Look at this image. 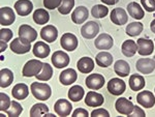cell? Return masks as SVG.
I'll return each instance as SVG.
<instances>
[{"label": "cell", "mask_w": 155, "mask_h": 117, "mask_svg": "<svg viewBox=\"0 0 155 117\" xmlns=\"http://www.w3.org/2000/svg\"><path fill=\"white\" fill-rule=\"evenodd\" d=\"M31 93L36 99L39 101H47L50 99L52 94V89L49 84L47 83H38V82H33L31 84Z\"/></svg>", "instance_id": "obj_1"}, {"label": "cell", "mask_w": 155, "mask_h": 117, "mask_svg": "<svg viewBox=\"0 0 155 117\" xmlns=\"http://www.w3.org/2000/svg\"><path fill=\"white\" fill-rule=\"evenodd\" d=\"M42 68H44V62L37 60V59H32L25 63L22 74L24 77H35L36 75L41 73Z\"/></svg>", "instance_id": "obj_2"}, {"label": "cell", "mask_w": 155, "mask_h": 117, "mask_svg": "<svg viewBox=\"0 0 155 117\" xmlns=\"http://www.w3.org/2000/svg\"><path fill=\"white\" fill-rule=\"evenodd\" d=\"M11 50L16 54H26L31 50V42L22 37H17L11 43Z\"/></svg>", "instance_id": "obj_3"}, {"label": "cell", "mask_w": 155, "mask_h": 117, "mask_svg": "<svg viewBox=\"0 0 155 117\" xmlns=\"http://www.w3.org/2000/svg\"><path fill=\"white\" fill-rule=\"evenodd\" d=\"M107 91L113 95H121L125 91V82L120 78H113L107 82Z\"/></svg>", "instance_id": "obj_4"}, {"label": "cell", "mask_w": 155, "mask_h": 117, "mask_svg": "<svg viewBox=\"0 0 155 117\" xmlns=\"http://www.w3.org/2000/svg\"><path fill=\"white\" fill-rule=\"evenodd\" d=\"M99 32V24H97L94 21H89L86 24H84L81 28V34L84 38L91 39L94 38L97 33Z\"/></svg>", "instance_id": "obj_5"}, {"label": "cell", "mask_w": 155, "mask_h": 117, "mask_svg": "<svg viewBox=\"0 0 155 117\" xmlns=\"http://www.w3.org/2000/svg\"><path fill=\"white\" fill-rule=\"evenodd\" d=\"M137 102L144 108H152L155 105V96L151 91H141L137 95Z\"/></svg>", "instance_id": "obj_6"}, {"label": "cell", "mask_w": 155, "mask_h": 117, "mask_svg": "<svg viewBox=\"0 0 155 117\" xmlns=\"http://www.w3.org/2000/svg\"><path fill=\"white\" fill-rule=\"evenodd\" d=\"M137 52L141 56H149L153 53L154 42L147 38H139L137 41Z\"/></svg>", "instance_id": "obj_7"}, {"label": "cell", "mask_w": 155, "mask_h": 117, "mask_svg": "<svg viewBox=\"0 0 155 117\" xmlns=\"http://www.w3.org/2000/svg\"><path fill=\"white\" fill-rule=\"evenodd\" d=\"M115 108H116L117 112L122 115H129L134 111V105L129 99L125 98H119L115 103Z\"/></svg>", "instance_id": "obj_8"}, {"label": "cell", "mask_w": 155, "mask_h": 117, "mask_svg": "<svg viewBox=\"0 0 155 117\" xmlns=\"http://www.w3.org/2000/svg\"><path fill=\"white\" fill-rule=\"evenodd\" d=\"M136 68L140 73L144 75L151 74L155 69V60L152 58H140L137 61Z\"/></svg>", "instance_id": "obj_9"}, {"label": "cell", "mask_w": 155, "mask_h": 117, "mask_svg": "<svg viewBox=\"0 0 155 117\" xmlns=\"http://www.w3.org/2000/svg\"><path fill=\"white\" fill-rule=\"evenodd\" d=\"M78 44L79 43H78L77 36L72 33H64L60 39V45L62 48L69 52L74 51L78 47Z\"/></svg>", "instance_id": "obj_10"}, {"label": "cell", "mask_w": 155, "mask_h": 117, "mask_svg": "<svg viewBox=\"0 0 155 117\" xmlns=\"http://www.w3.org/2000/svg\"><path fill=\"white\" fill-rule=\"evenodd\" d=\"M54 110L58 116H68L72 111V105L67 99H60L55 103Z\"/></svg>", "instance_id": "obj_11"}, {"label": "cell", "mask_w": 155, "mask_h": 117, "mask_svg": "<svg viewBox=\"0 0 155 117\" xmlns=\"http://www.w3.org/2000/svg\"><path fill=\"white\" fill-rule=\"evenodd\" d=\"M52 63L57 69L66 68L69 64V56L63 51H56L52 55Z\"/></svg>", "instance_id": "obj_12"}, {"label": "cell", "mask_w": 155, "mask_h": 117, "mask_svg": "<svg viewBox=\"0 0 155 117\" xmlns=\"http://www.w3.org/2000/svg\"><path fill=\"white\" fill-rule=\"evenodd\" d=\"M104 85V76L99 74H92L89 75L86 78V86L92 90H98Z\"/></svg>", "instance_id": "obj_13"}, {"label": "cell", "mask_w": 155, "mask_h": 117, "mask_svg": "<svg viewBox=\"0 0 155 117\" xmlns=\"http://www.w3.org/2000/svg\"><path fill=\"white\" fill-rule=\"evenodd\" d=\"M94 45L98 50H110L113 47L114 42L110 34L101 33L96 37V39L94 41Z\"/></svg>", "instance_id": "obj_14"}, {"label": "cell", "mask_w": 155, "mask_h": 117, "mask_svg": "<svg viewBox=\"0 0 155 117\" xmlns=\"http://www.w3.org/2000/svg\"><path fill=\"white\" fill-rule=\"evenodd\" d=\"M16 20L14 9L11 7H1L0 8V24L2 26H8L12 25Z\"/></svg>", "instance_id": "obj_15"}, {"label": "cell", "mask_w": 155, "mask_h": 117, "mask_svg": "<svg viewBox=\"0 0 155 117\" xmlns=\"http://www.w3.org/2000/svg\"><path fill=\"white\" fill-rule=\"evenodd\" d=\"M58 36V30L53 25H46L41 30V37L45 42L54 43Z\"/></svg>", "instance_id": "obj_16"}, {"label": "cell", "mask_w": 155, "mask_h": 117, "mask_svg": "<svg viewBox=\"0 0 155 117\" xmlns=\"http://www.w3.org/2000/svg\"><path fill=\"white\" fill-rule=\"evenodd\" d=\"M111 21L115 25H125L128 21V16H127L126 12L121 7H117L114 8L111 12Z\"/></svg>", "instance_id": "obj_17"}, {"label": "cell", "mask_w": 155, "mask_h": 117, "mask_svg": "<svg viewBox=\"0 0 155 117\" xmlns=\"http://www.w3.org/2000/svg\"><path fill=\"white\" fill-rule=\"evenodd\" d=\"M15 9L19 16H28L33 9V4L30 0H18L15 3Z\"/></svg>", "instance_id": "obj_18"}, {"label": "cell", "mask_w": 155, "mask_h": 117, "mask_svg": "<svg viewBox=\"0 0 155 117\" xmlns=\"http://www.w3.org/2000/svg\"><path fill=\"white\" fill-rule=\"evenodd\" d=\"M104 102V99L102 96V94L97 93L95 91H89L87 93L86 98H85V104L92 108L95 107H101Z\"/></svg>", "instance_id": "obj_19"}, {"label": "cell", "mask_w": 155, "mask_h": 117, "mask_svg": "<svg viewBox=\"0 0 155 117\" xmlns=\"http://www.w3.org/2000/svg\"><path fill=\"white\" fill-rule=\"evenodd\" d=\"M89 16V11L87 9V7L85 6H78L77 8H74V11L72 12L71 15V20L74 23L78 25L83 24Z\"/></svg>", "instance_id": "obj_20"}, {"label": "cell", "mask_w": 155, "mask_h": 117, "mask_svg": "<svg viewBox=\"0 0 155 117\" xmlns=\"http://www.w3.org/2000/svg\"><path fill=\"white\" fill-rule=\"evenodd\" d=\"M19 36L29 42H34L37 38V32L34 28L27 24H23L19 28Z\"/></svg>", "instance_id": "obj_21"}, {"label": "cell", "mask_w": 155, "mask_h": 117, "mask_svg": "<svg viewBox=\"0 0 155 117\" xmlns=\"http://www.w3.org/2000/svg\"><path fill=\"white\" fill-rule=\"evenodd\" d=\"M32 52L37 58H46L49 56L51 49L48 46V44L44 43V42H36L32 48Z\"/></svg>", "instance_id": "obj_22"}, {"label": "cell", "mask_w": 155, "mask_h": 117, "mask_svg": "<svg viewBox=\"0 0 155 117\" xmlns=\"http://www.w3.org/2000/svg\"><path fill=\"white\" fill-rule=\"evenodd\" d=\"M78 75L77 72L72 69H66L60 74L59 76V81L63 85H71V84L74 83L77 81Z\"/></svg>", "instance_id": "obj_23"}, {"label": "cell", "mask_w": 155, "mask_h": 117, "mask_svg": "<svg viewBox=\"0 0 155 117\" xmlns=\"http://www.w3.org/2000/svg\"><path fill=\"white\" fill-rule=\"evenodd\" d=\"M12 94L16 99H25L29 94V88L26 84L19 83L16 84L12 90Z\"/></svg>", "instance_id": "obj_24"}, {"label": "cell", "mask_w": 155, "mask_h": 117, "mask_svg": "<svg viewBox=\"0 0 155 117\" xmlns=\"http://www.w3.org/2000/svg\"><path fill=\"white\" fill-rule=\"evenodd\" d=\"M95 61L98 66L101 68H107L113 63V56L111 53L107 51H102L99 52L95 57Z\"/></svg>", "instance_id": "obj_25"}, {"label": "cell", "mask_w": 155, "mask_h": 117, "mask_svg": "<svg viewBox=\"0 0 155 117\" xmlns=\"http://www.w3.org/2000/svg\"><path fill=\"white\" fill-rule=\"evenodd\" d=\"M78 69L81 72L82 74H89L90 72L93 71L94 69V62L89 57H83L81 58L77 63Z\"/></svg>", "instance_id": "obj_26"}, {"label": "cell", "mask_w": 155, "mask_h": 117, "mask_svg": "<svg viewBox=\"0 0 155 117\" xmlns=\"http://www.w3.org/2000/svg\"><path fill=\"white\" fill-rule=\"evenodd\" d=\"M121 52L124 56L126 57H132L137 52V45L132 39H127L122 44Z\"/></svg>", "instance_id": "obj_27"}, {"label": "cell", "mask_w": 155, "mask_h": 117, "mask_svg": "<svg viewBox=\"0 0 155 117\" xmlns=\"http://www.w3.org/2000/svg\"><path fill=\"white\" fill-rule=\"evenodd\" d=\"M114 71L119 77H127L130 73V66L125 60H117L114 64Z\"/></svg>", "instance_id": "obj_28"}, {"label": "cell", "mask_w": 155, "mask_h": 117, "mask_svg": "<svg viewBox=\"0 0 155 117\" xmlns=\"http://www.w3.org/2000/svg\"><path fill=\"white\" fill-rule=\"evenodd\" d=\"M127 12L130 15V17L134 18L136 20H142L145 17V12L142 8L141 5L137 2H130L127 5Z\"/></svg>", "instance_id": "obj_29"}, {"label": "cell", "mask_w": 155, "mask_h": 117, "mask_svg": "<svg viewBox=\"0 0 155 117\" xmlns=\"http://www.w3.org/2000/svg\"><path fill=\"white\" fill-rule=\"evenodd\" d=\"M128 82L132 91H140L145 87V79L141 75H131Z\"/></svg>", "instance_id": "obj_30"}, {"label": "cell", "mask_w": 155, "mask_h": 117, "mask_svg": "<svg viewBox=\"0 0 155 117\" xmlns=\"http://www.w3.org/2000/svg\"><path fill=\"white\" fill-rule=\"evenodd\" d=\"M14 82V73L8 69H2L0 72V86L6 88Z\"/></svg>", "instance_id": "obj_31"}, {"label": "cell", "mask_w": 155, "mask_h": 117, "mask_svg": "<svg viewBox=\"0 0 155 117\" xmlns=\"http://www.w3.org/2000/svg\"><path fill=\"white\" fill-rule=\"evenodd\" d=\"M50 15L44 8H37L33 12V21L38 25H45L49 22Z\"/></svg>", "instance_id": "obj_32"}, {"label": "cell", "mask_w": 155, "mask_h": 117, "mask_svg": "<svg viewBox=\"0 0 155 117\" xmlns=\"http://www.w3.org/2000/svg\"><path fill=\"white\" fill-rule=\"evenodd\" d=\"M85 91L80 85H74L68 90V99L72 102H80L84 98Z\"/></svg>", "instance_id": "obj_33"}, {"label": "cell", "mask_w": 155, "mask_h": 117, "mask_svg": "<svg viewBox=\"0 0 155 117\" xmlns=\"http://www.w3.org/2000/svg\"><path fill=\"white\" fill-rule=\"evenodd\" d=\"M143 24L140 22H131L126 27V34L129 36H137L143 31Z\"/></svg>", "instance_id": "obj_34"}, {"label": "cell", "mask_w": 155, "mask_h": 117, "mask_svg": "<svg viewBox=\"0 0 155 117\" xmlns=\"http://www.w3.org/2000/svg\"><path fill=\"white\" fill-rule=\"evenodd\" d=\"M49 112V108L47 105L42 103L35 104L32 106L31 110H30V116L37 117V116H45Z\"/></svg>", "instance_id": "obj_35"}, {"label": "cell", "mask_w": 155, "mask_h": 117, "mask_svg": "<svg viewBox=\"0 0 155 117\" xmlns=\"http://www.w3.org/2000/svg\"><path fill=\"white\" fill-rule=\"evenodd\" d=\"M107 14H109V8L106 5H104V4H96L91 9L92 17H94L95 19L104 18Z\"/></svg>", "instance_id": "obj_36"}, {"label": "cell", "mask_w": 155, "mask_h": 117, "mask_svg": "<svg viewBox=\"0 0 155 117\" xmlns=\"http://www.w3.org/2000/svg\"><path fill=\"white\" fill-rule=\"evenodd\" d=\"M53 76V69L49 63H44V68L38 75H36V79L39 81H49Z\"/></svg>", "instance_id": "obj_37"}, {"label": "cell", "mask_w": 155, "mask_h": 117, "mask_svg": "<svg viewBox=\"0 0 155 117\" xmlns=\"http://www.w3.org/2000/svg\"><path fill=\"white\" fill-rule=\"evenodd\" d=\"M74 0H62L61 4L58 7V12L61 15H68L74 8Z\"/></svg>", "instance_id": "obj_38"}, {"label": "cell", "mask_w": 155, "mask_h": 117, "mask_svg": "<svg viewBox=\"0 0 155 117\" xmlns=\"http://www.w3.org/2000/svg\"><path fill=\"white\" fill-rule=\"evenodd\" d=\"M23 111V108L22 106L20 105L18 102L16 101H12V104H11V107L6 110V114L8 116H14V117H17V116H20Z\"/></svg>", "instance_id": "obj_39"}, {"label": "cell", "mask_w": 155, "mask_h": 117, "mask_svg": "<svg viewBox=\"0 0 155 117\" xmlns=\"http://www.w3.org/2000/svg\"><path fill=\"white\" fill-rule=\"evenodd\" d=\"M11 104L12 102L7 94L3 92L0 93V110H1V112H6L7 109L11 107Z\"/></svg>", "instance_id": "obj_40"}, {"label": "cell", "mask_w": 155, "mask_h": 117, "mask_svg": "<svg viewBox=\"0 0 155 117\" xmlns=\"http://www.w3.org/2000/svg\"><path fill=\"white\" fill-rule=\"evenodd\" d=\"M12 38V31L8 28H2L0 30V39L4 42H9Z\"/></svg>", "instance_id": "obj_41"}, {"label": "cell", "mask_w": 155, "mask_h": 117, "mask_svg": "<svg viewBox=\"0 0 155 117\" xmlns=\"http://www.w3.org/2000/svg\"><path fill=\"white\" fill-rule=\"evenodd\" d=\"M62 0H44V5L48 9L58 8L61 4Z\"/></svg>", "instance_id": "obj_42"}, {"label": "cell", "mask_w": 155, "mask_h": 117, "mask_svg": "<svg viewBox=\"0 0 155 117\" xmlns=\"http://www.w3.org/2000/svg\"><path fill=\"white\" fill-rule=\"evenodd\" d=\"M141 3L147 12H155V0H141Z\"/></svg>", "instance_id": "obj_43"}, {"label": "cell", "mask_w": 155, "mask_h": 117, "mask_svg": "<svg viewBox=\"0 0 155 117\" xmlns=\"http://www.w3.org/2000/svg\"><path fill=\"white\" fill-rule=\"evenodd\" d=\"M91 116L92 117H96V116H106V117H109L110 113L106 110V109L99 108V109H96V110L92 111L91 112Z\"/></svg>", "instance_id": "obj_44"}, {"label": "cell", "mask_w": 155, "mask_h": 117, "mask_svg": "<svg viewBox=\"0 0 155 117\" xmlns=\"http://www.w3.org/2000/svg\"><path fill=\"white\" fill-rule=\"evenodd\" d=\"M72 116H74V117H80V116L87 117V116H89V113H88V111L85 110V109H83V108H78L72 112Z\"/></svg>", "instance_id": "obj_45"}, {"label": "cell", "mask_w": 155, "mask_h": 117, "mask_svg": "<svg viewBox=\"0 0 155 117\" xmlns=\"http://www.w3.org/2000/svg\"><path fill=\"white\" fill-rule=\"evenodd\" d=\"M145 115H146V114H145L143 109L139 108V106H134V111H132L128 116H141V117H144Z\"/></svg>", "instance_id": "obj_46"}, {"label": "cell", "mask_w": 155, "mask_h": 117, "mask_svg": "<svg viewBox=\"0 0 155 117\" xmlns=\"http://www.w3.org/2000/svg\"><path fill=\"white\" fill-rule=\"evenodd\" d=\"M101 2H104V4H107V5H114V4L118 3L119 0H101Z\"/></svg>", "instance_id": "obj_47"}, {"label": "cell", "mask_w": 155, "mask_h": 117, "mask_svg": "<svg viewBox=\"0 0 155 117\" xmlns=\"http://www.w3.org/2000/svg\"><path fill=\"white\" fill-rule=\"evenodd\" d=\"M150 29H151V31L153 32V33H155V19L151 22V24H150Z\"/></svg>", "instance_id": "obj_48"}, {"label": "cell", "mask_w": 155, "mask_h": 117, "mask_svg": "<svg viewBox=\"0 0 155 117\" xmlns=\"http://www.w3.org/2000/svg\"><path fill=\"white\" fill-rule=\"evenodd\" d=\"M6 48H7V44H6V42L1 41V52H3L4 50H5Z\"/></svg>", "instance_id": "obj_49"}, {"label": "cell", "mask_w": 155, "mask_h": 117, "mask_svg": "<svg viewBox=\"0 0 155 117\" xmlns=\"http://www.w3.org/2000/svg\"><path fill=\"white\" fill-rule=\"evenodd\" d=\"M45 116H47V117H48V116H49V117H53V116H55V115H54V114H51V113H49V112H48V113H47Z\"/></svg>", "instance_id": "obj_50"}, {"label": "cell", "mask_w": 155, "mask_h": 117, "mask_svg": "<svg viewBox=\"0 0 155 117\" xmlns=\"http://www.w3.org/2000/svg\"><path fill=\"white\" fill-rule=\"evenodd\" d=\"M153 59H154V60H155V56H154V58H153Z\"/></svg>", "instance_id": "obj_51"}]
</instances>
